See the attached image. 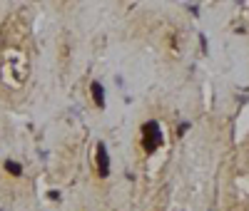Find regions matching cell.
Listing matches in <instances>:
<instances>
[{
    "instance_id": "1",
    "label": "cell",
    "mask_w": 249,
    "mask_h": 211,
    "mask_svg": "<svg viewBox=\"0 0 249 211\" xmlns=\"http://www.w3.org/2000/svg\"><path fill=\"white\" fill-rule=\"evenodd\" d=\"M33 65V20L25 10H15L0 23V102L3 104H18L28 95Z\"/></svg>"
},
{
    "instance_id": "6",
    "label": "cell",
    "mask_w": 249,
    "mask_h": 211,
    "mask_svg": "<svg viewBox=\"0 0 249 211\" xmlns=\"http://www.w3.org/2000/svg\"><path fill=\"white\" fill-rule=\"evenodd\" d=\"M95 164H97V174L100 177H107V172H110V159H107V154H105V146H97V152H95Z\"/></svg>"
},
{
    "instance_id": "2",
    "label": "cell",
    "mask_w": 249,
    "mask_h": 211,
    "mask_svg": "<svg viewBox=\"0 0 249 211\" xmlns=\"http://www.w3.org/2000/svg\"><path fill=\"white\" fill-rule=\"evenodd\" d=\"M224 209L227 211H249V146L234 157L230 172H227Z\"/></svg>"
},
{
    "instance_id": "4",
    "label": "cell",
    "mask_w": 249,
    "mask_h": 211,
    "mask_svg": "<svg viewBox=\"0 0 249 211\" xmlns=\"http://www.w3.org/2000/svg\"><path fill=\"white\" fill-rule=\"evenodd\" d=\"M25 166L15 162V159H5L0 164V186L10 189V192H18L20 186H25Z\"/></svg>"
},
{
    "instance_id": "3",
    "label": "cell",
    "mask_w": 249,
    "mask_h": 211,
    "mask_svg": "<svg viewBox=\"0 0 249 211\" xmlns=\"http://www.w3.org/2000/svg\"><path fill=\"white\" fill-rule=\"evenodd\" d=\"M164 146V130H162V124L157 119H150V122H144L142 124V132H140V149L142 154H157L160 149Z\"/></svg>"
},
{
    "instance_id": "5",
    "label": "cell",
    "mask_w": 249,
    "mask_h": 211,
    "mask_svg": "<svg viewBox=\"0 0 249 211\" xmlns=\"http://www.w3.org/2000/svg\"><path fill=\"white\" fill-rule=\"evenodd\" d=\"M162 52L170 60H179L184 55V32L175 25H167L162 30Z\"/></svg>"
}]
</instances>
